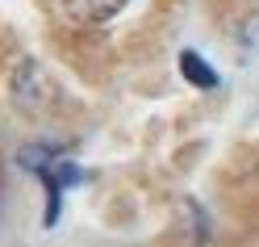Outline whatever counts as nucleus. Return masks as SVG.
<instances>
[{"label":"nucleus","mask_w":259,"mask_h":247,"mask_svg":"<svg viewBox=\"0 0 259 247\" xmlns=\"http://www.w3.org/2000/svg\"><path fill=\"white\" fill-rule=\"evenodd\" d=\"M17 163H21L25 172H34L42 185H46V226H55V218H59V201H63V189L79 185V180H84V172H79L75 163L59 151V147H51V143H29V147H21Z\"/></svg>","instance_id":"1"},{"label":"nucleus","mask_w":259,"mask_h":247,"mask_svg":"<svg viewBox=\"0 0 259 247\" xmlns=\"http://www.w3.org/2000/svg\"><path fill=\"white\" fill-rule=\"evenodd\" d=\"M51 96H55V88H51V80H46V72L38 63L34 59L17 63V72H13V101L21 109H42Z\"/></svg>","instance_id":"2"},{"label":"nucleus","mask_w":259,"mask_h":247,"mask_svg":"<svg viewBox=\"0 0 259 247\" xmlns=\"http://www.w3.org/2000/svg\"><path fill=\"white\" fill-rule=\"evenodd\" d=\"M59 5L71 25H101L109 17H117L125 0H59Z\"/></svg>","instance_id":"3"},{"label":"nucleus","mask_w":259,"mask_h":247,"mask_svg":"<svg viewBox=\"0 0 259 247\" xmlns=\"http://www.w3.org/2000/svg\"><path fill=\"white\" fill-rule=\"evenodd\" d=\"M180 72H184V80H192V84H197V88H218V72L213 67H209V63L197 55V51H184L180 55Z\"/></svg>","instance_id":"4"},{"label":"nucleus","mask_w":259,"mask_h":247,"mask_svg":"<svg viewBox=\"0 0 259 247\" xmlns=\"http://www.w3.org/2000/svg\"><path fill=\"white\" fill-rule=\"evenodd\" d=\"M238 42H242V51L259 55V13H251V17L242 21V29H238Z\"/></svg>","instance_id":"5"}]
</instances>
